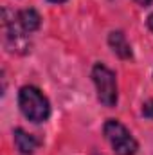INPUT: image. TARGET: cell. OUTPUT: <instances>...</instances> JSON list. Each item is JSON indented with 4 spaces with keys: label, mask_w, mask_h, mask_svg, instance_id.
Masks as SVG:
<instances>
[{
    "label": "cell",
    "mask_w": 153,
    "mask_h": 155,
    "mask_svg": "<svg viewBox=\"0 0 153 155\" xmlns=\"http://www.w3.org/2000/svg\"><path fill=\"white\" fill-rule=\"evenodd\" d=\"M18 107L25 119L33 123H45L50 116V103L43 96V92L33 87L25 85L18 92Z\"/></svg>",
    "instance_id": "1"
},
{
    "label": "cell",
    "mask_w": 153,
    "mask_h": 155,
    "mask_svg": "<svg viewBox=\"0 0 153 155\" xmlns=\"http://www.w3.org/2000/svg\"><path fill=\"white\" fill-rule=\"evenodd\" d=\"M105 139L115 155H135L139 150V143L132 135V132L117 119H108L103 126Z\"/></svg>",
    "instance_id": "2"
},
{
    "label": "cell",
    "mask_w": 153,
    "mask_h": 155,
    "mask_svg": "<svg viewBox=\"0 0 153 155\" xmlns=\"http://www.w3.org/2000/svg\"><path fill=\"white\" fill-rule=\"evenodd\" d=\"M92 79L97 90V99L103 107L114 108L119 99L117 92V76L112 69H108L105 63H96L92 69Z\"/></svg>",
    "instance_id": "3"
},
{
    "label": "cell",
    "mask_w": 153,
    "mask_h": 155,
    "mask_svg": "<svg viewBox=\"0 0 153 155\" xmlns=\"http://www.w3.org/2000/svg\"><path fill=\"white\" fill-rule=\"evenodd\" d=\"M2 27H4V45L9 52H18V54H25L31 47L27 33L20 27L18 24V16H15V13H11L7 7L2 9Z\"/></svg>",
    "instance_id": "4"
},
{
    "label": "cell",
    "mask_w": 153,
    "mask_h": 155,
    "mask_svg": "<svg viewBox=\"0 0 153 155\" xmlns=\"http://www.w3.org/2000/svg\"><path fill=\"white\" fill-rule=\"evenodd\" d=\"M108 45L110 49L114 51L115 56H119L121 60H130L133 58V51H132V45L130 41L126 40V35L122 31H112L108 35Z\"/></svg>",
    "instance_id": "5"
},
{
    "label": "cell",
    "mask_w": 153,
    "mask_h": 155,
    "mask_svg": "<svg viewBox=\"0 0 153 155\" xmlns=\"http://www.w3.org/2000/svg\"><path fill=\"white\" fill-rule=\"evenodd\" d=\"M15 135V144H16V150L22 155H33L38 148L40 141L29 132H25L24 128H15L13 132Z\"/></svg>",
    "instance_id": "6"
},
{
    "label": "cell",
    "mask_w": 153,
    "mask_h": 155,
    "mask_svg": "<svg viewBox=\"0 0 153 155\" xmlns=\"http://www.w3.org/2000/svg\"><path fill=\"white\" fill-rule=\"evenodd\" d=\"M16 16H18V24H20V27H22L27 35L38 31L40 25H41V16H40L38 11L33 9V7H27V9L18 11Z\"/></svg>",
    "instance_id": "7"
},
{
    "label": "cell",
    "mask_w": 153,
    "mask_h": 155,
    "mask_svg": "<svg viewBox=\"0 0 153 155\" xmlns=\"http://www.w3.org/2000/svg\"><path fill=\"white\" fill-rule=\"evenodd\" d=\"M142 116L148 117V119H153V99L146 101V103L142 105Z\"/></svg>",
    "instance_id": "8"
},
{
    "label": "cell",
    "mask_w": 153,
    "mask_h": 155,
    "mask_svg": "<svg viewBox=\"0 0 153 155\" xmlns=\"http://www.w3.org/2000/svg\"><path fill=\"white\" fill-rule=\"evenodd\" d=\"M135 2H137V4H139V5H142V7H148V5H150V4H151L153 0H135Z\"/></svg>",
    "instance_id": "9"
},
{
    "label": "cell",
    "mask_w": 153,
    "mask_h": 155,
    "mask_svg": "<svg viewBox=\"0 0 153 155\" xmlns=\"http://www.w3.org/2000/svg\"><path fill=\"white\" fill-rule=\"evenodd\" d=\"M148 27H150V31L153 33V13L148 16Z\"/></svg>",
    "instance_id": "10"
},
{
    "label": "cell",
    "mask_w": 153,
    "mask_h": 155,
    "mask_svg": "<svg viewBox=\"0 0 153 155\" xmlns=\"http://www.w3.org/2000/svg\"><path fill=\"white\" fill-rule=\"evenodd\" d=\"M49 2H52V4H63V2H67V0H49Z\"/></svg>",
    "instance_id": "11"
}]
</instances>
